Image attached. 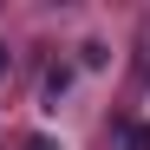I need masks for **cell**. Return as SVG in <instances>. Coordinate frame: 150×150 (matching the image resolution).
Segmentation results:
<instances>
[{
  "instance_id": "1",
  "label": "cell",
  "mask_w": 150,
  "mask_h": 150,
  "mask_svg": "<svg viewBox=\"0 0 150 150\" xmlns=\"http://www.w3.org/2000/svg\"><path fill=\"white\" fill-rule=\"evenodd\" d=\"M65 85H72L65 72H46V105H59V98H65Z\"/></svg>"
},
{
  "instance_id": "2",
  "label": "cell",
  "mask_w": 150,
  "mask_h": 150,
  "mask_svg": "<svg viewBox=\"0 0 150 150\" xmlns=\"http://www.w3.org/2000/svg\"><path fill=\"white\" fill-rule=\"evenodd\" d=\"M124 144H131V150H150V124H131V131H124Z\"/></svg>"
}]
</instances>
